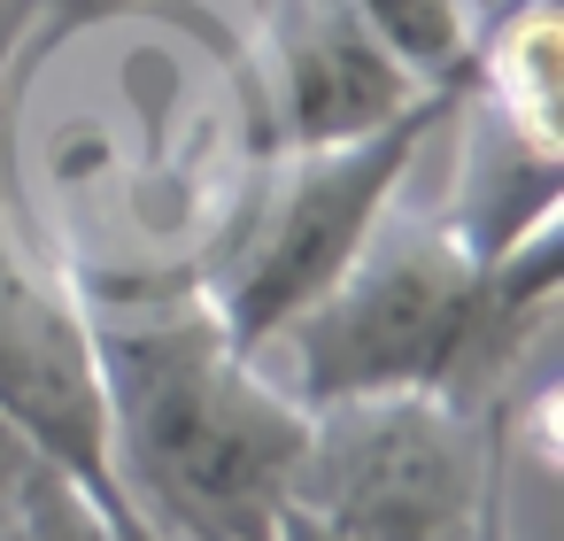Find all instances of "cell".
I'll return each instance as SVG.
<instances>
[{"mask_svg": "<svg viewBox=\"0 0 564 541\" xmlns=\"http://www.w3.org/2000/svg\"><path fill=\"white\" fill-rule=\"evenodd\" d=\"M86 310L124 502L163 541H279L310 402L217 325L202 286H124Z\"/></svg>", "mask_w": 564, "mask_h": 541, "instance_id": "cell-1", "label": "cell"}, {"mask_svg": "<svg viewBox=\"0 0 564 541\" xmlns=\"http://www.w3.org/2000/svg\"><path fill=\"white\" fill-rule=\"evenodd\" d=\"M556 317V232L471 256L441 217L387 202L340 279L279 333L294 348L286 387L317 402L356 394H448V402H510L518 364Z\"/></svg>", "mask_w": 564, "mask_h": 541, "instance_id": "cell-2", "label": "cell"}, {"mask_svg": "<svg viewBox=\"0 0 564 541\" xmlns=\"http://www.w3.org/2000/svg\"><path fill=\"white\" fill-rule=\"evenodd\" d=\"M456 94L464 86L417 94L410 109H394L387 125H371L356 140L256 155V178L240 186V202H225V225L209 232V256H202L209 271L194 279L209 294L217 325L248 356H263L340 279V263L364 248V232L402 194L417 148L448 125Z\"/></svg>", "mask_w": 564, "mask_h": 541, "instance_id": "cell-3", "label": "cell"}, {"mask_svg": "<svg viewBox=\"0 0 564 541\" xmlns=\"http://www.w3.org/2000/svg\"><path fill=\"white\" fill-rule=\"evenodd\" d=\"M518 402L356 394L317 402L286 502L348 541H479L502 510Z\"/></svg>", "mask_w": 564, "mask_h": 541, "instance_id": "cell-4", "label": "cell"}, {"mask_svg": "<svg viewBox=\"0 0 564 541\" xmlns=\"http://www.w3.org/2000/svg\"><path fill=\"white\" fill-rule=\"evenodd\" d=\"M0 418H9L47 464H63L117 518L124 541H163L117 487L94 310H86L78 271L40 232H24L17 171H0Z\"/></svg>", "mask_w": 564, "mask_h": 541, "instance_id": "cell-5", "label": "cell"}, {"mask_svg": "<svg viewBox=\"0 0 564 541\" xmlns=\"http://www.w3.org/2000/svg\"><path fill=\"white\" fill-rule=\"evenodd\" d=\"M248 86H256V155L271 148H325L387 125L417 94L394 55L364 32L348 0H256L248 24Z\"/></svg>", "mask_w": 564, "mask_h": 541, "instance_id": "cell-6", "label": "cell"}, {"mask_svg": "<svg viewBox=\"0 0 564 541\" xmlns=\"http://www.w3.org/2000/svg\"><path fill=\"white\" fill-rule=\"evenodd\" d=\"M456 117H464V155H456V186H448L441 225L487 263L525 248V240H541V232H556L564 148H541V140L510 132L471 94H456Z\"/></svg>", "mask_w": 564, "mask_h": 541, "instance_id": "cell-7", "label": "cell"}, {"mask_svg": "<svg viewBox=\"0 0 564 541\" xmlns=\"http://www.w3.org/2000/svg\"><path fill=\"white\" fill-rule=\"evenodd\" d=\"M0 541H124L117 518L0 418Z\"/></svg>", "mask_w": 564, "mask_h": 541, "instance_id": "cell-8", "label": "cell"}, {"mask_svg": "<svg viewBox=\"0 0 564 541\" xmlns=\"http://www.w3.org/2000/svg\"><path fill=\"white\" fill-rule=\"evenodd\" d=\"M364 32L394 55L410 86H464L471 78V0H348Z\"/></svg>", "mask_w": 564, "mask_h": 541, "instance_id": "cell-9", "label": "cell"}, {"mask_svg": "<svg viewBox=\"0 0 564 541\" xmlns=\"http://www.w3.org/2000/svg\"><path fill=\"white\" fill-rule=\"evenodd\" d=\"M140 0H32V24H24V40H17V63H9V117L24 109V86L70 47V40H86V32H101L109 17H132Z\"/></svg>", "mask_w": 564, "mask_h": 541, "instance_id": "cell-10", "label": "cell"}, {"mask_svg": "<svg viewBox=\"0 0 564 541\" xmlns=\"http://www.w3.org/2000/svg\"><path fill=\"white\" fill-rule=\"evenodd\" d=\"M32 24V0H0V171H17V117H9V63H17V40Z\"/></svg>", "mask_w": 564, "mask_h": 541, "instance_id": "cell-11", "label": "cell"}]
</instances>
